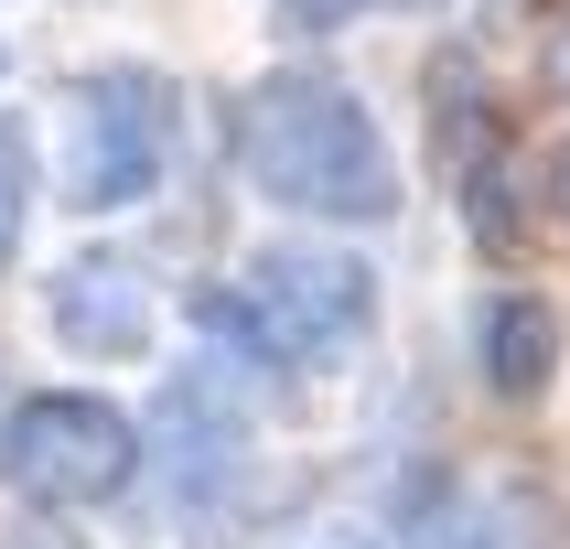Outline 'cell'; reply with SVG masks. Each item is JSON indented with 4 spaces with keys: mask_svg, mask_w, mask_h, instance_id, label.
I'll return each instance as SVG.
<instances>
[{
    "mask_svg": "<svg viewBox=\"0 0 570 549\" xmlns=\"http://www.w3.org/2000/svg\"><path fill=\"white\" fill-rule=\"evenodd\" d=\"M237 173H248L258 194L302 205V216H334V226L399 216L387 140L334 76H258V87L237 97Z\"/></svg>",
    "mask_w": 570,
    "mask_h": 549,
    "instance_id": "6da1fadb",
    "label": "cell"
},
{
    "mask_svg": "<svg viewBox=\"0 0 570 549\" xmlns=\"http://www.w3.org/2000/svg\"><path fill=\"white\" fill-rule=\"evenodd\" d=\"M377 281L345 248H258L237 291H205V334H237L269 366H323V355L366 345Z\"/></svg>",
    "mask_w": 570,
    "mask_h": 549,
    "instance_id": "7a4b0ae2",
    "label": "cell"
},
{
    "mask_svg": "<svg viewBox=\"0 0 570 549\" xmlns=\"http://www.w3.org/2000/svg\"><path fill=\"white\" fill-rule=\"evenodd\" d=\"M129 474H140V431L108 399L65 388V399H22L0 420V484L32 507H108Z\"/></svg>",
    "mask_w": 570,
    "mask_h": 549,
    "instance_id": "3957f363",
    "label": "cell"
},
{
    "mask_svg": "<svg viewBox=\"0 0 570 549\" xmlns=\"http://www.w3.org/2000/svg\"><path fill=\"white\" fill-rule=\"evenodd\" d=\"M173 161V87L161 76H87L76 87V151H65V205H129Z\"/></svg>",
    "mask_w": 570,
    "mask_h": 549,
    "instance_id": "277c9868",
    "label": "cell"
},
{
    "mask_svg": "<svg viewBox=\"0 0 570 549\" xmlns=\"http://www.w3.org/2000/svg\"><path fill=\"white\" fill-rule=\"evenodd\" d=\"M43 313H55V334L76 355H140V345H151V281H140L119 248L65 258L55 291H43Z\"/></svg>",
    "mask_w": 570,
    "mask_h": 549,
    "instance_id": "5b68a950",
    "label": "cell"
},
{
    "mask_svg": "<svg viewBox=\"0 0 570 549\" xmlns=\"http://www.w3.org/2000/svg\"><path fill=\"white\" fill-rule=\"evenodd\" d=\"M431 549H549V484L539 474H474L463 484V517H420Z\"/></svg>",
    "mask_w": 570,
    "mask_h": 549,
    "instance_id": "8992f818",
    "label": "cell"
},
{
    "mask_svg": "<svg viewBox=\"0 0 570 549\" xmlns=\"http://www.w3.org/2000/svg\"><path fill=\"white\" fill-rule=\"evenodd\" d=\"M484 378L507 388V399H539V388L560 378V302L507 291V302L484 313Z\"/></svg>",
    "mask_w": 570,
    "mask_h": 549,
    "instance_id": "52a82bcc",
    "label": "cell"
},
{
    "mask_svg": "<svg viewBox=\"0 0 570 549\" xmlns=\"http://www.w3.org/2000/svg\"><path fill=\"white\" fill-rule=\"evenodd\" d=\"M32 129L22 119H0V269H11V258H22V205H32Z\"/></svg>",
    "mask_w": 570,
    "mask_h": 549,
    "instance_id": "ba28073f",
    "label": "cell"
}]
</instances>
